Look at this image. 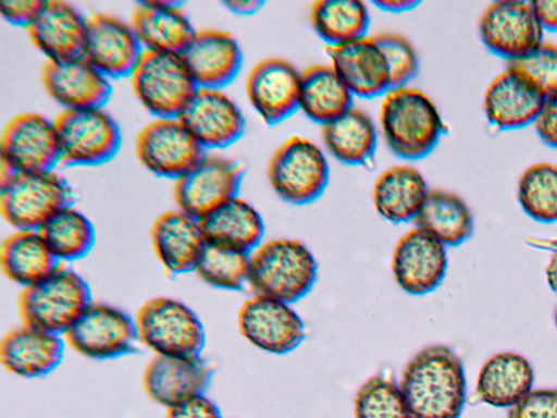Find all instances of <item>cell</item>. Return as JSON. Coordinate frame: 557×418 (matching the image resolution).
<instances>
[{"instance_id":"6da1fadb","label":"cell","mask_w":557,"mask_h":418,"mask_svg":"<svg viewBox=\"0 0 557 418\" xmlns=\"http://www.w3.org/2000/svg\"><path fill=\"white\" fill-rule=\"evenodd\" d=\"M399 388L410 418H459L466 402L462 361L446 345H430L406 365Z\"/></svg>"},{"instance_id":"7a4b0ae2","label":"cell","mask_w":557,"mask_h":418,"mask_svg":"<svg viewBox=\"0 0 557 418\" xmlns=\"http://www.w3.org/2000/svg\"><path fill=\"white\" fill-rule=\"evenodd\" d=\"M380 126L391 151L405 160L426 157L445 131L432 98L409 85L392 88L385 94L380 109Z\"/></svg>"},{"instance_id":"3957f363","label":"cell","mask_w":557,"mask_h":418,"mask_svg":"<svg viewBox=\"0 0 557 418\" xmlns=\"http://www.w3.org/2000/svg\"><path fill=\"white\" fill-rule=\"evenodd\" d=\"M317 275L318 263L305 243L282 237L252 251L247 283L255 295L292 304L310 292Z\"/></svg>"},{"instance_id":"277c9868","label":"cell","mask_w":557,"mask_h":418,"mask_svg":"<svg viewBox=\"0 0 557 418\" xmlns=\"http://www.w3.org/2000/svg\"><path fill=\"white\" fill-rule=\"evenodd\" d=\"M91 302L86 281L61 263L41 280L24 286L17 295L22 324L64 334Z\"/></svg>"},{"instance_id":"5b68a950","label":"cell","mask_w":557,"mask_h":418,"mask_svg":"<svg viewBox=\"0 0 557 418\" xmlns=\"http://www.w3.org/2000/svg\"><path fill=\"white\" fill-rule=\"evenodd\" d=\"M135 324L138 340L160 356L198 357L205 347L200 319L175 298L148 299L138 309Z\"/></svg>"},{"instance_id":"8992f818","label":"cell","mask_w":557,"mask_h":418,"mask_svg":"<svg viewBox=\"0 0 557 418\" xmlns=\"http://www.w3.org/2000/svg\"><path fill=\"white\" fill-rule=\"evenodd\" d=\"M72 199L69 183L53 170L16 172L0 184L1 216L16 230H38Z\"/></svg>"},{"instance_id":"52a82bcc","label":"cell","mask_w":557,"mask_h":418,"mask_svg":"<svg viewBox=\"0 0 557 418\" xmlns=\"http://www.w3.org/2000/svg\"><path fill=\"white\" fill-rule=\"evenodd\" d=\"M268 179L282 200L307 205L323 194L330 179V167L325 153L314 142L292 136L273 153Z\"/></svg>"},{"instance_id":"ba28073f","label":"cell","mask_w":557,"mask_h":418,"mask_svg":"<svg viewBox=\"0 0 557 418\" xmlns=\"http://www.w3.org/2000/svg\"><path fill=\"white\" fill-rule=\"evenodd\" d=\"M53 123L65 165L102 164L121 147L120 126L103 108L63 109Z\"/></svg>"},{"instance_id":"9c48e42d","label":"cell","mask_w":557,"mask_h":418,"mask_svg":"<svg viewBox=\"0 0 557 418\" xmlns=\"http://www.w3.org/2000/svg\"><path fill=\"white\" fill-rule=\"evenodd\" d=\"M133 91L157 118H177L197 86L181 54L144 50L129 75Z\"/></svg>"},{"instance_id":"30bf717a","label":"cell","mask_w":557,"mask_h":418,"mask_svg":"<svg viewBox=\"0 0 557 418\" xmlns=\"http://www.w3.org/2000/svg\"><path fill=\"white\" fill-rule=\"evenodd\" d=\"M243 165L235 159L205 153L184 175L175 180L173 197L177 208L201 220L238 196Z\"/></svg>"},{"instance_id":"8fae6325","label":"cell","mask_w":557,"mask_h":418,"mask_svg":"<svg viewBox=\"0 0 557 418\" xmlns=\"http://www.w3.org/2000/svg\"><path fill=\"white\" fill-rule=\"evenodd\" d=\"M63 335L72 349L98 360L131 353L138 340L135 320L101 302H90Z\"/></svg>"},{"instance_id":"7c38bea8","label":"cell","mask_w":557,"mask_h":418,"mask_svg":"<svg viewBox=\"0 0 557 418\" xmlns=\"http://www.w3.org/2000/svg\"><path fill=\"white\" fill-rule=\"evenodd\" d=\"M139 162L157 176L177 180L205 155V149L177 118H157L135 142Z\"/></svg>"},{"instance_id":"4fadbf2b","label":"cell","mask_w":557,"mask_h":418,"mask_svg":"<svg viewBox=\"0 0 557 418\" xmlns=\"http://www.w3.org/2000/svg\"><path fill=\"white\" fill-rule=\"evenodd\" d=\"M237 327L251 345L277 355L294 351L306 335L305 324L290 304L263 295L243 303Z\"/></svg>"},{"instance_id":"5bb4252c","label":"cell","mask_w":557,"mask_h":418,"mask_svg":"<svg viewBox=\"0 0 557 418\" xmlns=\"http://www.w3.org/2000/svg\"><path fill=\"white\" fill-rule=\"evenodd\" d=\"M485 46L508 61L521 58L543 42V27L532 3L522 0L491 2L479 22Z\"/></svg>"},{"instance_id":"9a60e30c","label":"cell","mask_w":557,"mask_h":418,"mask_svg":"<svg viewBox=\"0 0 557 418\" xmlns=\"http://www.w3.org/2000/svg\"><path fill=\"white\" fill-rule=\"evenodd\" d=\"M177 119L203 149H222L245 132V118L222 89L197 87Z\"/></svg>"},{"instance_id":"2e32d148","label":"cell","mask_w":557,"mask_h":418,"mask_svg":"<svg viewBox=\"0 0 557 418\" xmlns=\"http://www.w3.org/2000/svg\"><path fill=\"white\" fill-rule=\"evenodd\" d=\"M0 158L15 172L52 170L60 162L53 121L36 112H23L11 118L1 135Z\"/></svg>"},{"instance_id":"e0dca14e","label":"cell","mask_w":557,"mask_h":418,"mask_svg":"<svg viewBox=\"0 0 557 418\" xmlns=\"http://www.w3.org/2000/svg\"><path fill=\"white\" fill-rule=\"evenodd\" d=\"M143 51L129 22L108 13L87 16L82 56L104 76L129 77Z\"/></svg>"},{"instance_id":"ac0fdd59","label":"cell","mask_w":557,"mask_h":418,"mask_svg":"<svg viewBox=\"0 0 557 418\" xmlns=\"http://www.w3.org/2000/svg\"><path fill=\"white\" fill-rule=\"evenodd\" d=\"M446 246L419 228H412L398 239L392 258L396 283L414 296L434 291L447 270Z\"/></svg>"},{"instance_id":"d6986e66","label":"cell","mask_w":557,"mask_h":418,"mask_svg":"<svg viewBox=\"0 0 557 418\" xmlns=\"http://www.w3.org/2000/svg\"><path fill=\"white\" fill-rule=\"evenodd\" d=\"M300 72L282 58L256 63L246 81L249 103L268 125L278 124L299 109Z\"/></svg>"},{"instance_id":"ffe728a7","label":"cell","mask_w":557,"mask_h":418,"mask_svg":"<svg viewBox=\"0 0 557 418\" xmlns=\"http://www.w3.org/2000/svg\"><path fill=\"white\" fill-rule=\"evenodd\" d=\"M41 81L48 95L64 109L103 108L112 93L108 77L82 54L48 60Z\"/></svg>"},{"instance_id":"44dd1931","label":"cell","mask_w":557,"mask_h":418,"mask_svg":"<svg viewBox=\"0 0 557 418\" xmlns=\"http://www.w3.org/2000/svg\"><path fill=\"white\" fill-rule=\"evenodd\" d=\"M213 370L201 356L170 357L156 355L147 365L143 384L146 394L165 408L203 395Z\"/></svg>"},{"instance_id":"7402d4cb","label":"cell","mask_w":557,"mask_h":418,"mask_svg":"<svg viewBox=\"0 0 557 418\" xmlns=\"http://www.w3.org/2000/svg\"><path fill=\"white\" fill-rule=\"evenodd\" d=\"M197 87L218 88L228 85L243 64L242 48L235 36L224 29L196 30L181 54Z\"/></svg>"},{"instance_id":"603a6c76","label":"cell","mask_w":557,"mask_h":418,"mask_svg":"<svg viewBox=\"0 0 557 418\" xmlns=\"http://www.w3.org/2000/svg\"><path fill=\"white\" fill-rule=\"evenodd\" d=\"M150 237L158 260L170 275L194 271L207 245L200 221L178 208L154 220Z\"/></svg>"},{"instance_id":"cb8c5ba5","label":"cell","mask_w":557,"mask_h":418,"mask_svg":"<svg viewBox=\"0 0 557 418\" xmlns=\"http://www.w3.org/2000/svg\"><path fill=\"white\" fill-rule=\"evenodd\" d=\"M129 24L144 50L182 54L196 34L182 2L175 0L138 2Z\"/></svg>"},{"instance_id":"d4e9b609","label":"cell","mask_w":557,"mask_h":418,"mask_svg":"<svg viewBox=\"0 0 557 418\" xmlns=\"http://www.w3.org/2000/svg\"><path fill=\"white\" fill-rule=\"evenodd\" d=\"M326 50L330 64L354 96L374 98L391 89L386 61L373 36Z\"/></svg>"},{"instance_id":"484cf974","label":"cell","mask_w":557,"mask_h":418,"mask_svg":"<svg viewBox=\"0 0 557 418\" xmlns=\"http://www.w3.org/2000/svg\"><path fill=\"white\" fill-rule=\"evenodd\" d=\"M87 17L62 0H48L35 21L26 28L34 46L50 61L81 56L86 36Z\"/></svg>"},{"instance_id":"4316f807","label":"cell","mask_w":557,"mask_h":418,"mask_svg":"<svg viewBox=\"0 0 557 418\" xmlns=\"http://www.w3.org/2000/svg\"><path fill=\"white\" fill-rule=\"evenodd\" d=\"M545 97L510 67H506L487 86L484 112L499 130H515L535 122Z\"/></svg>"},{"instance_id":"83f0119b","label":"cell","mask_w":557,"mask_h":418,"mask_svg":"<svg viewBox=\"0 0 557 418\" xmlns=\"http://www.w3.org/2000/svg\"><path fill=\"white\" fill-rule=\"evenodd\" d=\"M64 343L59 334L22 324L1 340L0 359L7 371L23 378H39L58 367Z\"/></svg>"},{"instance_id":"f1b7e54d","label":"cell","mask_w":557,"mask_h":418,"mask_svg":"<svg viewBox=\"0 0 557 418\" xmlns=\"http://www.w3.org/2000/svg\"><path fill=\"white\" fill-rule=\"evenodd\" d=\"M199 221L207 244L246 254L261 244L264 234V223L258 210L238 196Z\"/></svg>"},{"instance_id":"f546056e","label":"cell","mask_w":557,"mask_h":418,"mask_svg":"<svg viewBox=\"0 0 557 418\" xmlns=\"http://www.w3.org/2000/svg\"><path fill=\"white\" fill-rule=\"evenodd\" d=\"M534 371L530 361L513 352H502L481 367L475 385L476 397L491 406L511 407L531 390Z\"/></svg>"},{"instance_id":"4dcf8cb0","label":"cell","mask_w":557,"mask_h":418,"mask_svg":"<svg viewBox=\"0 0 557 418\" xmlns=\"http://www.w3.org/2000/svg\"><path fill=\"white\" fill-rule=\"evenodd\" d=\"M429 190L423 174L417 168L393 165L375 180L372 193L374 208L388 222L413 221Z\"/></svg>"},{"instance_id":"1f68e13d","label":"cell","mask_w":557,"mask_h":418,"mask_svg":"<svg viewBox=\"0 0 557 418\" xmlns=\"http://www.w3.org/2000/svg\"><path fill=\"white\" fill-rule=\"evenodd\" d=\"M354 95L331 64H313L300 72L299 109L322 126L352 106Z\"/></svg>"},{"instance_id":"d6a6232c","label":"cell","mask_w":557,"mask_h":418,"mask_svg":"<svg viewBox=\"0 0 557 418\" xmlns=\"http://www.w3.org/2000/svg\"><path fill=\"white\" fill-rule=\"evenodd\" d=\"M322 140L326 150L339 162L367 165L374 157L377 133L371 116L351 107L322 126Z\"/></svg>"},{"instance_id":"836d02e7","label":"cell","mask_w":557,"mask_h":418,"mask_svg":"<svg viewBox=\"0 0 557 418\" xmlns=\"http://www.w3.org/2000/svg\"><path fill=\"white\" fill-rule=\"evenodd\" d=\"M59 263L38 230H16L2 242L1 269L14 283L30 285L48 275Z\"/></svg>"},{"instance_id":"e575fe53","label":"cell","mask_w":557,"mask_h":418,"mask_svg":"<svg viewBox=\"0 0 557 418\" xmlns=\"http://www.w3.org/2000/svg\"><path fill=\"white\" fill-rule=\"evenodd\" d=\"M413 221L445 246H458L473 233L470 208L462 198L447 190L430 189Z\"/></svg>"},{"instance_id":"d590c367","label":"cell","mask_w":557,"mask_h":418,"mask_svg":"<svg viewBox=\"0 0 557 418\" xmlns=\"http://www.w3.org/2000/svg\"><path fill=\"white\" fill-rule=\"evenodd\" d=\"M310 23L327 47H337L368 36L370 13L363 1L319 0L311 5Z\"/></svg>"},{"instance_id":"8d00e7d4","label":"cell","mask_w":557,"mask_h":418,"mask_svg":"<svg viewBox=\"0 0 557 418\" xmlns=\"http://www.w3.org/2000/svg\"><path fill=\"white\" fill-rule=\"evenodd\" d=\"M38 232L59 262L83 258L96 241L91 221L72 205L54 212Z\"/></svg>"},{"instance_id":"74e56055","label":"cell","mask_w":557,"mask_h":418,"mask_svg":"<svg viewBox=\"0 0 557 418\" xmlns=\"http://www.w3.org/2000/svg\"><path fill=\"white\" fill-rule=\"evenodd\" d=\"M518 200L533 220L557 221V165L540 162L530 165L518 182Z\"/></svg>"},{"instance_id":"f35d334b","label":"cell","mask_w":557,"mask_h":418,"mask_svg":"<svg viewBox=\"0 0 557 418\" xmlns=\"http://www.w3.org/2000/svg\"><path fill=\"white\" fill-rule=\"evenodd\" d=\"M249 260L250 254L207 244L194 271L208 285L239 290L248 281Z\"/></svg>"},{"instance_id":"ab89813d","label":"cell","mask_w":557,"mask_h":418,"mask_svg":"<svg viewBox=\"0 0 557 418\" xmlns=\"http://www.w3.org/2000/svg\"><path fill=\"white\" fill-rule=\"evenodd\" d=\"M356 418H410L399 384L391 377L373 376L355 397Z\"/></svg>"},{"instance_id":"60d3db41","label":"cell","mask_w":557,"mask_h":418,"mask_svg":"<svg viewBox=\"0 0 557 418\" xmlns=\"http://www.w3.org/2000/svg\"><path fill=\"white\" fill-rule=\"evenodd\" d=\"M510 67L545 98L557 93V45L543 41L528 54L508 61Z\"/></svg>"},{"instance_id":"b9f144b4","label":"cell","mask_w":557,"mask_h":418,"mask_svg":"<svg viewBox=\"0 0 557 418\" xmlns=\"http://www.w3.org/2000/svg\"><path fill=\"white\" fill-rule=\"evenodd\" d=\"M373 37L385 58L391 89L409 85L419 71V60L412 44L405 36L392 32Z\"/></svg>"},{"instance_id":"7bdbcfd3","label":"cell","mask_w":557,"mask_h":418,"mask_svg":"<svg viewBox=\"0 0 557 418\" xmlns=\"http://www.w3.org/2000/svg\"><path fill=\"white\" fill-rule=\"evenodd\" d=\"M508 418H557V390H531L509 408Z\"/></svg>"},{"instance_id":"ee69618b","label":"cell","mask_w":557,"mask_h":418,"mask_svg":"<svg viewBox=\"0 0 557 418\" xmlns=\"http://www.w3.org/2000/svg\"><path fill=\"white\" fill-rule=\"evenodd\" d=\"M44 4V0H3L0 2V13L9 23L27 28Z\"/></svg>"},{"instance_id":"f6af8a7d","label":"cell","mask_w":557,"mask_h":418,"mask_svg":"<svg viewBox=\"0 0 557 418\" xmlns=\"http://www.w3.org/2000/svg\"><path fill=\"white\" fill-rule=\"evenodd\" d=\"M165 418H222V415L218 405L203 394L166 408Z\"/></svg>"},{"instance_id":"bcb514c9","label":"cell","mask_w":557,"mask_h":418,"mask_svg":"<svg viewBox=\"0 0 557 418\" xmlns=\"http://www.w3.org/2000/svg\"><path fill=\"white\" fill-rule=\"evenodd\" d=\"M535 127L546 145L557 148V93L545 98Z\"/></svg>"},{"instance_id":"7dc6e473","label":"cell","mask_w":557,"mask_h":418,"mask_svg":"<svg viewBox=\"0 0 557 418\" xmlns=\"http://www.w3.org/2000/svg\"><path fill=\"white\" fill-rule=\"evenodd\" d=\"M531 3L543 29L557 32V0H536Z\"/></svg>"},{"instance_id":"c3c4849f","label":"cell","mask_w":557,"mask_h":418,"mask_svg":"<svg viewBox=\"0 0 557 418\" xmlns=\"http://www.w3.org/2000/svg\"><path fill=\"white\" fill-rule=\"evenodd\" d=\"M421 2L418 0H374L372 4L389 13H404L414 10Z\"/></svg>"},{"instance_id":"681fc988","label":"cell","mask_w":557,"mask_h":418,"mask_svg":"<svg viewBox=\"0 0 557 418\" xmlns=\"http://www.w3.org/2000/svg\"><path fill=\"white\" fill-rule=\"evenodd\" d=\"M223 5L237 15H251L257 13L264 5L260 0H233L224 1Z\"/></svg>"},{"instance_id":"f907efd6","label":"cell","mask_w":557,"mask_h":418,"mask_svg":"<svg viewBox=\"0 0 557 418\" xmlns=\"http://www.w3.org/2000/svg\"><path fill=\"white\" fill-rule=\"evenodd\" d=\"M545 273L549 287L557 294V251L553 254Z\"/></svg>"},{"instance_id":"816d5d0a","label":"cell","mask_w":557,"mask_h":418,"mask_svg":"<svg viewBox=\"0 0 557 418\" xmlns=\"http://www.w3.org/2000/svg\"><path fill=\"white\" fill-rule=\"evenodd\" d=\"M555 323H556V327H557V308L555 310Z\"/></svg>"}]
</instances>
